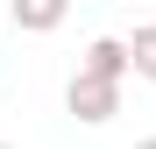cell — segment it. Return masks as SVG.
<instances>
[{"label":"cell","mask_w":156,"mask_h":149,"mask_svg":"<svg viewBox=\"0 0 156 149\" xmlns=\"http://www.w3.org/2000/svg\"><path fill=\"white\" fill-rule=\"evenodd\" d=\"M135 149H156V135H149V142H135Z\"/></svg>","instance_id":"obj_5"},{"label":"cell","mask_w":156,"mask_h":149,"mask_svg":"<svg viewBox=\"0 0 156 149\" xmlns=\"http://www.w3.org/2000/svg\"><path fill=\"white\" fill-rule=\"evenodd\" d=\"M85 71H107V78H128V71H135V50H128L121 36H92V43H85Z\"/></svg>","instance_id":"obj_2"},{"label":"cell","mask_w":156,"mask_h":149,"mask_svg":"<svg viewBox=\"0 0 156 149\" xmlns=\"http://www.w3.org/2000/svg\"><path fill=\"white\" fill-rule=\"evenodd\" d=\"M64 14H71V0H14V29H29V36L64 29Z\"/></svg>","instance_id":"obj_3"},{"label":"cell","mask_w":156,"mask_h":149,"mask_svg":"<svg viewBox=\"0 0 156 149\" xmlns=\"http://www.w3.org/2000/svg\"><path fill=\"white\" fill-rule=\"evenodd\" d=\"M128 50H135V78H149V85H156V21L128 36Z\"/></svg>","instance_id":"obj_4"},{"label":"cell","mask_w":156,"mask_h":149,"mask_svg":"<svg viewBox=\"0 0 156 149\" xmlns=\"http://www.w3.org/2000/svg\"><path fill=\"white\" fill-rule=\"evenodd\" d=\"M0 149H7V142H0Z\"/></svg>","instance_id":"obj_6"},{"label":"cell","mask_w":156,"mask_h":149,"mask_svg":"<svg viewBox=\"0 0 156 149\" xmlns=\"http://www.w3.org/2000/svg\"><path fill=\"white\" fill-rule=\"evenodd\" d=\"M64 107L85 121V128H99V121H114V114H121V78H107V71H85V64H78V78L64 85Z\"/></svg>","instance_id":"obj_1"}]
</instances>
